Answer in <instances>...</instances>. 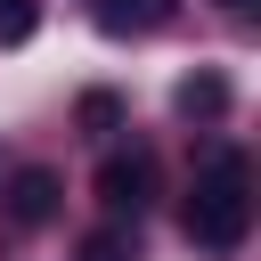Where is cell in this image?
I'll return each instance as SVG.
<instances>
[{
	"instance_id": "6da1fadb",
	"label": "cell",
	"mask_w": 261,
	"mask_h": 261,
	"mask_svg": "<svg viewBox=\"0 0 261 261\" xmlns=\"http://www.w3.org/2000/svg\"><path fill=\"white\" fill-rule=\"evenodd\" d=\"M245 228H253V163H245L237 147H220V155L196 171V188H188V245L237 253Z\"/></svg>"
},
{
	"instance_id": "52a82bcc",
	"label": "cell",
	"mask_w": 261,
	"mask_h": 261,
	"mask_svg": "<svg viewBox=\"0 0 261 261\" xmlns=\"http://www.w3.org/2000/svg\"><path fill=\"white\" fill-rule=\"evenodd\" d=\"M33 24H41V0H0V49L33 41Z\"/></svg>"
},
{
	"instance_id": "7a4b0ae2",
	"label": "cell",
	"mask_w": 261,
	"mask_h": 261,
	"mask_svg": "<svg viewBox=\"0 0 261 261\" xmlns=\"http://www.w3.org/2000/svg\"><path fill=\"white\" fill-rule=\"evenodd\" d=\"M98 204L114 212V220H139L147 204H155V155H106L98 163Z\"/></svg>"
},
{
	"instance_id": "3957f363",
	"label": "cell",
	"mask_w": 261,
	"mask_h": 261,
	"mask_svg": "<svg viewBox=\"0 0 261 261\" xmlns=\"http://www.w3.org/2000/svg\"><path fill=\"white\" fill-rule=\"evenodd\" d=\"M57 204H65V179H57L49 163H24V171H8V212H16L24 228L57 220Z\"/></svg>"
},
{
	"instance_id": "9c48e42d",
	"label": "cell",
	"mask_w": 261,
	"mask_h": 261,
	"mask_svg": "<svg viewBox=\"0 0 261 261\" xmlns=\"http://www.w3.org/2000/svg\"><path fill=\"white\" fill-rule=\"evenodd\" d=\"M220 8H228V16H253V8H261V0H220Z\"/></svg>"
},
{
	"instance_id": "277c9868",
	"label": "cell",
	"mask_w": 261,
	"mask_h": 261,
	"mask_svg": "<svg viewBox=\"0 0 261 261\" xmlns=\"http://www.w3.org/2000/svg\"><path fill=\"white\" fill-rule=\"evenodd\" d=\"M73 261H139V220H106L73 245Z\"/></svg>"
},
{
	"instance_id": "8992f818",
	"label": "cell",
	"mask_w": 261,
	"mask_h": 261,
	"mask_svg": "<svg viewBox=\"0 0 261 261\" xmlns=\"http://www.w3.org/2000/svg\"><path fill=\"white\" fill-rule=\"evenodd\" d=\"M220 106H228V82L220 73H188L179 82V114H220Z\"/></svg>"
},
{
	"instance_id": "ba28073f",
	"label": "cell",
	"mask_w": 261,
	"mask_h": 261,
	"mask_svg": "<svg viewBox=\"0 0 261 261\" xmlns=\"http://www.w3.org/2000/svg\"><path fill=\"white\" fill-rule=\"evenodd\" d=\"M82 122H90V130H114V122H122V106H114L106 90H90V98H82Z\"/></svg>"
},
{
	"instance_id": "5b68a950",
	"label": "cell",
	"mask_w": 261,
	"mask_h": 261,
	"mask_svg": "<svg viewBox=\"0 0 261 261\" xmlns=\"http://www.w3.org/2000/svg\"><path fill=\"white\" fill-rule=\"evenodd\" d=\"M171 16V0H98V24L106 33H155Z\"/></svg>"
}]
</instances>
